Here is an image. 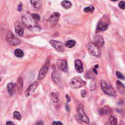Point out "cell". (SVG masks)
Returning <instances> with one entry per match:
<instances>
[{"label": "cell", "mask_w": 125, "mask_h": 125, "mask_svg": "<svg viewBox=\"0 0 125 125\" xmlns=\"http://www.w3.org/2000/svg\"><path fill=\"white\" fill-rule=\"evenodd\" d=\"M22 22L26 27L33 31H40L41 30L40 25L38 24L37 21L34 18L32 14H27L23 16Z\"/></svg>", "instance_id": "1"}, {"label": "cell", "mask_w": 125, "mask_h": 125, "mask_svg": "<svg viewBox=\"0 0 125 125\" xmlns=\"http://www.w3.org/2000/svg\"><path fill=\"white\" fill-rule=\"evenodd\" d=\"M100 85L102 90L105 93L112 96H116V92L109 83L104 80H102L101 82Z\"/></svg>", "instance_id": "2"}, {"label": "cell", "mask_w": 125, "mask_h": 125, "mask_svg": "<svg viewBox=\"0 0 125 125\" xmlns=\"http://www.w3.org/2000/svg\"><path fill=\"white\" fill-rule=\"evenodd\" d=\"M87 49L89 53L92 56L100 57L101 55V52L100 48L97 46L95 43H90L88 44Z\"/></svg>", "instance_id": "3"}, {"label": "cell", "mask_w": 125, "mask_h": 125, "mask_svg": "<svg viewBox=\"0 0 125 125\" xmlns=\"http://www.w3.org/2000/svg\"><path fill=\"white\" fill-rule=\"evenodd\" d=\"M85 82L80 76H76L71 79L69 81V85L73 88H78L83 87Z\"/></svg>", "instance_id": "4"}, {"label": "cell", "mask_w": 125, "mask_h": 125, "mask_svg": "<svg viewBox=\"0 0 125 125\" xmlns=\"http://www.w3.org/2000/svg\"><path fill=\"white\" fill-rule=\"evenodd\" d=\"M77 116L80 119L82 122L86 123H88L90 122L88 118L85 114L84 111V107L82 105H79L77 106L76 108Z\"/></svg>", "instance_id": "5"}, {"label": "cell", "mask_w": 125, "mask_h": 125, "mask_svg": "<svg viewBox=\"0 0 125 125\" xmlns=\"http://www.w3.org/2000/svg\"><path fill=\"white\" fill-rule=\"evenodd\" d=\"M6 40L12 46H17L20 43V41L19 39L15 37L14 35L11 32L7 34L6 36Z\"/></svg>", "instance_id": "6"}, {"label": "cell", "mask_w": 125, "mask_h": 125, "mask_svg": "<svg viewBox=\"0 0 125 125\" xmlns=\"http://www.w3.org/2000/svg\"><path fill=\"white\" fill-rule=\"evenodd\" d=\"M56 65L58 68L64 72H67L68 71V66L67 60L59 59L56 61Z\"/></svg>", "instance_id": "7"}, {"label": "cell", "mask_w": 125, "mask_h": 125, "mask_svg": "<svg viewBox=\"0 0 125 125\" xmlns=\"http://www.w3.org/2000/svg\"><path fill=\"white\" fill-rule=\"evenodd\" d=\"M50 43L53 48H55L58 51L62 52L65 50V48L63 44L58 41L51 40L50 41Z\"/></svg>", "instance_id": "8"}, {"label": "cell", "mask_w": 125, "mask_h": 125, "mask_svg": "<svg viewBox=\"0 0 125 125\" xmlns=\"http://www.w3.org/2000/svg\"><path fill=\"white\" fill-rule=\"evenodd\" d=\"M38 83L37 82H34L32 83L30 86L26 89L25 91V95L26 97H29L32 93H33L36 90V89L37 87Z\"/></svg>", "instance_id": "9"}, {"label": "cell", "mask_w": 125, "mask_h": 125, "mask_svg": "<svg viewBox=\"0 0 125 125\" xmlns=\"http://www.w3.org/2000/svg\"><path fill=\"white\" fill-rule=\"evenodd\" d=\"M48 66L47 64H44L41 68L38 76V78L39 80H42L44 78V77L46 76L48 72Z\"/></svg>", "instance_id": "10"}, {"label": "cell", "mask_w": 125, "mask_h": 125, "mask_svg": "<svg viewBox=\"0 0 125 125\" xmlns=\"http://www.w3.org/2000/svg\"><path fill=\"white\" fill-rule=\"evenodd\" d=\"M60 14L58 12H54L49 17L48 22L52 25H55L59 21Z\"/></svg>", "instance_id": "11"}, {"label": "cell", "mask_w": 125, "mask_h": 125, "mask_svg": "<svg viewBox=\"0 0 125 125\" xmlns=\"http://www.w3.org/2000/svg\"><path fill=\"white\" fill-rule=\"evenodd\" d=\"M52 78L53 81L58 85H59L62 83V80L60 74L57 71H53L52 73Z\"/></svg>", "instance_id": "12"}, {"label": "cell", "mask_w": 125, "mask_h": 125, "mask_svg": "<svg viewBox=\"0 0 125 125\" xmlns=\"http://www.w3.org/2000/svg\"><path fill=\"white\" fill-rule=\"evenodd\" d=\"M75 68L76 70L79 73H82L83 71V63L81 60H76L75 61Z\"/></svg>", "instance_id": "13"}, {"label": "cell", "mask_w": 125, "mask_h": 125, "mask_svg": "<svg viewBox=\"0 0 125 125\" xmlns=\"http://www.w3.org/2000/svg\"><path fill=\"white\" fill-rule=\"evenodd\" d=\"M23 79L22 77H20L18 79L17 81V84L16 86L17 87L18 91V93L19 94H21L23 91Z\"/></svg>", "instance_id": "14"}, {"label": "cell", "mask_w": 125, "mask_h": 125, "mask_svg": "<svg viewBox=\"0 0 125 125\" xmlns=\"http://www.w3.org/2000/svg\"><path fill=\"white\" fill-rule=\"evenodd\" d=\"M95 44L98 47H102L104 45V40L103 39V37L101 36V35H96L94 38Z\"/></svg>", "instance_id": "15"}, {"label": "cell", "mask_w": 125, "mask_h": 125, "mask_svg": "<svg viewBox=\"0 0 125 125\" xmlns=\"http://www.w3.org/2000/svg\"><path fill=\"white\" fill-rule=\"evenodd\" d=\"M99 112L101 115H109L111 113V109L109 106H106L100 110Z\"/></svg>", "instance_id": "16"}, {"label": "cell", "mask_w": 125, "mask_h": 125, "mask_svg": "<svg viewBox=\"0 0 125 125\" xmlns=\"http://www.w3.org/2000/svg\"><path fill=\"white\" fill-rule=\"evenodd\" d=\"M108 28V24L104 21H99L97 25V29L100 31H105Z\"/></svg>", "instance_id": "17"}, {"label": "cell", "mask_w": 125, "mask_h": 125, "mask_svg": "<svg viewBox=\"0 0 125 125\" xmlns=\"http://www.w3.org/2000/svg\"><path fill=\"white\" fill-rule=\"evenodd\" d=\"M16 84L13 83H10L7 85L8 92L10 95H13L15 91Z\"/></svg>", "instance_id": "18"}, {"label": "cell", "mask_w": 125, "mask_h": 125, "mask_svg": "<svg viewBox=\"0 0 125 125\" xmlns=\"http://www.w3.org/2000/svg\"><path fill=\"white\" fill-rule=\"evenodd\" d=\"M32 6L36 9H40L42 6V0H30Z\"/></svg>", "instance_id": "19"}, {"label": "cell", "mask_w": 125, "mask_h": 125, "mask_svg": "<svg viewBox=\"0 0 125 125\" xmlns=\"http://www.w3.org/2000/svg\"><path fill=\"white\" fill-rule=\"evenodd\" d=\"M116 85L118 91L121 94H124L125 92V87L124 85L119 80H117L116 81Z\"/></svg>", "instance_id": "20"}, {"label": "cell", "mask_w": 125, "mask_h": 125, "mask_svg": "<svg viewBox=\"0 0 125 125\" xmlns=\"http://www.w3.org/2000/svg\"><path fill=\"white\" fill-rule=\"evenodd\" d=\"M15 31L16 34L17 35L19 36H22L24 32V29L20 25H18L16 26L15 29Z\"/></svg>", "instance_id": "21"}, {"label": "cell", "mask_w": 125, "mask_h": 125, "mask_svg": "<svg viewBox=\"0 0 125 125\" xmlns=\"http://www.w3.org/2000/svg\"><path fill=\"white\" fill-rule=\"evenodd\" d=\"M117 123V119L114 116H111L110 117L106 124L108 125H116Z\"/></svg>", "instance_id": "22"}, {"label": "cell", "mask_w": 125, "mask_h": 125, "mask_svg": "<svg viewBox=\"0 0 125 125\" xmlns=\"http://www.w3.org/2000/svg\"><path fill=\"white\" fill-rule=\"evenodd\" d=\"M76 41L73 40H68L65 43V46L68 48H72L74 47L76 44Z\"/></svg>", "instance_id": "23"}, {"label": "cell", "mask_w": 125, "mask_h": 125, "mask_svg": "<svg viewBox=\"0 0 125 125\" xmlns=\"http://www.w3.org/2000/svg\"><path fill=\"white\" fill-rule=\"evenodd\" d=\"M62 6L65 9H68L72 6V4L68 1H64L61 3Z\"/></svg>", "instance_id": "24"}, {"label": "cell", "mask_w": 125, "mask_h": 125, "mask_svg": "<svg viewBox=\"0 0 125 125\" xmlns=\"http://www.w3.org/2000/svg\"><path fill=\"white\" fill-rule=\"evenodd\" d=\"M14 54L16 57L19 58L23 57L24 55V52L20 49H16L14 51Z\"/></svg>", "instance_id": "25"}, {"label": "cell", "mask_w": 125, "mask_h": 125, "mask_svg": "<svg viewBox=\"0 0 125 125\" xmlns=\"http://www.w3.org/2000/svg\"><path fill=\"white\" fill-rule=\"evenodd\" d=\"M94 10L95 8L93 5H90L87 7H85L84 9V11L85 12L89 13V12H92Z\"/></svg>", "instance_id": "26"}, {"label": "cell", "mask_w": 125, "mask_h": 125, "mask_svg": "<svg viewBox=\"0 0 125 125\" xmlns=\"http://www.w3.org/2000/svg\"><path fill=\"white\" fill-rule=\"evenodd\" d=\"M13 118L15 119H17L18 120H20L21 119V115L20 113L18 111H15L13 112Z\"/></svg>", "instance_id": "27"}, {"label": "cell", "mask_w": 125, "mask_h": 125, "mask_svg": "<svg viewBox=\"0 0 125 125\" xmlns=\"http://www.w3.org/2000/svg\"><path fill=\"white\" fill-rule=\"evenodd\" d=\"M51 99L52 101L54 103H57L58 102V99L56 93H52L51 94Z\"/></svg>", "instance_id": "28"}, {"label": "cell", "mask_w": 125, "mask_h": 125, "mask_svg": "<svg viewBox=\"0 0 125 125\" xmlns=\"http://www.w3.org/2000/svg\"><path fill=\"white\" fill-rule=\"evenodd\" d=\"M96 87V83L94 81H92L90 84V90L91 91H93L95 90Z\"/></svg>", "instance_id": "29"}, {"label": "cell", "mask_w": 125, "mask_h": 125, "mask_svg": "<svg viewBox=\"0 0 125 125\" xmlns=\"http://www.w3.org/2000/svg\"><path fill=\"white\" fill-rule=\"evenodd\" d=\"M116 75L118 79H120L124 80L125 78L124 76L120 72H119V71H116Z\"/></svg>", "instance_id": "30"}, {"label": "cell", "mask_w": 125, "mask_h": 125, "mask_svg": "<svg viewBox=\"0 0 125 125\" xmlns=\"http://www.w3.org/2000/svg\"><path fill=\"white\" fill-rule=\"evenodd\" d=\"M119 7L120 8H122L123 9V10H124L125 8V2L124 1H122V2H120L119 3Z\"/></svg>", "instance_id": "31"}, {"label": "cell", "mask_w": 125, "mask_h": 125, "mask_svg": "<svg viewBox=\"0 0 125 125\" xmlns=\"http://www.w3.org/2000/svg\"><path fill=\"white\" fill-rule=\"evenodd\" d=\"M32 16L34 18L35 20H36L37 21L40 20V16H39V15H38V14H32Z\"/></svg>", "instance_id": "32"}, {"label": "cell", "mask_w": 125, "mask_h": 125, "mask_svg": "<svg viewBox=\"0 0 125 125\" xmlns=\"http://www.w3.org/2000/svg\"><path fill=\"white\" fill-rule=\"evenodd\" d=\"M81 96L83 98H85L87 96V92L85 90H83L81 92Z\"/></svg>", "instance_id": "33"}, {"label": "cell", "mask_w": 125, "mask_h": 125, "mask_svg": "<svg viewBox=\"0 0 125 125\" xmlns=\"http://www.w3.org/2000/svg\"><path fill=\"white\" fill-rule=\"evenodd\" d=\"M22 6H23V5H22V3H20L19 5L18 6V10L20 12L22 10Z\"/></svg>", "instance_id": "34"}, {"label": "cell", "mask_w": 125, "mask_h": 125, "mask_svg": "<svg viewBox=\"0 0 125 125\" xmlns=\"http://www.w3.org/2000/svg\"><path fill=\"white\" fill-rule=\"evenodd\" d=\"M53 125H62V123L60 121H54L52 123Z\"/></svg>", "instance_id": "35"}, {"label": "cell", "mask_w": 125, "mask_h": 125, "mask_svg": "<svg viewBox=\"0 0 125 125\" xmlns=\"http://www.w3.org/2000/svg\"><path fill=\"white\" fill-rule=\"evenodd\" d=\"M66 98L67 100V102H69L71 101V98L70 97V96L68 95V94H66Z\"/></svg>", "instance_id": "36"}, {"label": "cell", "mask_w": 125, "mask_h": 125, "mask_svg": "<svg viewBox=\"0 0 125 125\" xmlns=\"http://www.w3.org/2000/svg\"><path fill=\"white\" fill-rule=\"evenodd\" d=\"M14 123L12 122V121H7L6 123V125H13Z\"/></svg>", "instance_id": "37"}, {"label": "cell", "mask_w": 125, "mask_h": 125, "mask_svg": "<svg viewBox=\"0 0 125 125\" xmlns=\"http://www.w3.org/2000/svg\"><path fill=\"white\" fill-rule=\"evenodd\" d=\"M93 72H94L96 74H98V72H97L96 69L95 68L93 69Z\"/></svg>", "instance_id": "38"}, {"label": "cell", "mask_w": 125, "mask_h": 125, "mask_svg": "<svg viewBox=\"0 0 125 125\" xmlns=\"http://www.w3.org/2000/svg\"><path fill=\"white\" fill-rule=\"evenodd\" d=\"M36 124H37V125H41V124L43 125V123L42 122V121H39L38 123H37Z\"/></svg>", "instance_id": "39"}, {"label": "cell", "mask_w": 125, "mask_h": 125, "mask_svg": "<svg viewBox=\"0 0 125 125\" xmlns=\"http://www.w3.org/2000/svg\"><path fill=\"white\" fill-rule=\"evenodd\" d=\"M99 68V65H95V66H94V68L97 69V68Z\"/></svg>", "instance_id": "40"}, {"label": "cell", "mask_w": 125, "mask_h": 125, "mask_svg": "<svg viewBox=\"0 0 125 125\" xmlns=\"http://www.w3.org/2000/svg\"><path fill=\"white\" fill-rule=\"evenodd\" d=\"M66 109L67 110V111H69V109H68V106H67V105H66Z\"/></svg>", "instance_id": "41"}, {"label": "cell", "mask_w": 125, "mask_h": 125, "mask_svg": "<svg viewBox=\"0 0 125 125\" xmlns=\"http://www.w3.org/2000/svg\"><path fill=\"white\" fill-rule=\"evenodd\" d=\"M111 1H114V2H115V1H118V0H111Z\"/></svg>", "instance_id": "42"}, {"label": "cell", "mask_w": 125, "mask_h": 125, "mask_svg": "<svg viewBox=\"0 0 125 125\" xmlns=\"http://www.w3.org/2000/svg\"><path fill=\"white\" fill-rule=\"evenodd\" d=\"M1 81V78L0 77V81Z\"/></svg>", "instance_id": "43"}]
</instances>
